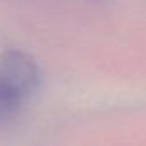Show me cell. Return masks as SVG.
Here are the masks:
<instances>
[{
	"instance_id": "obj_1",
	"label": "cell",
	"mask_w": 146,
	"mask_h": 146,
	"mask_svg": "<svg viewBox=\"0 0 146 146\" xmlns=\"http://www.w3.org/2000/svg\"><path fill=\"white\" fill-rule=\"evenodd\" d=\"M41 84V70L33 57L19 50L0 53V125L14 120Z\"/></svg>"
}]
</instances>
